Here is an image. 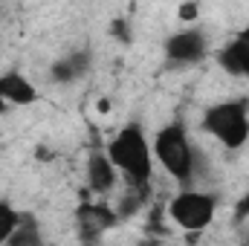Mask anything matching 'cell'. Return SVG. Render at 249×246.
Segmentation results:
<instances>
[{
    "mask_svg": "<svg viewBox=\"0 0 249 246\" xmlns=\"http://www.w3.org/2000/svg\"><path fill=\"white\" fill-rule=\"evenodd\" d=\"M107 159L122 171L133 185H148L154 174V151L145 139V130L139 124H124L107 145Z\"/></svg>",
    "mask_w": 249,
    "mask_h": 246,
    "instance_id": "obj_1",
    "label": "cell"
},
{
    "mask_svg": "<svg viewBox=\"0 0 249 246\" xmlns=\"http://www.w3.org/2000/svg\"><path fill=\"white\" fill-rule=\"evenodd\" d=\"M151 151H154L157 162H160L177 183L188 185L194 180V157H197V151L191 148L186 124L180 122V119H177V122H168L165 127L157 130Z\"/></svg>",
    "mask_w": 249,
    "mask_h": 246,
    "instance_id": "obj_2",
    "label": "cell"
},
{
    "mask_svg": "<svg viewBox=\"0 0 249 246\" xmlns=\"http://www.w3.org/2000/svg\"><path fill=\"white\" fill-rule=\"evenodd\" d=\"M203 130L223 148L241 151L249 139V99H232L209 107L203 113Z\"/></svg>",
    "mask_w": 249,
    "mask_h": 246,
    "instance_id": "obj_3",
    "label": "cell"
},
{
    "mask_svg": "<svg viewBox=\"0 0 249 246\" xmlns=\"http://www.w3.org/2000/svg\"><path fill=\"white\" fill-rule=\"evenodd\" d=\"M214 209H217V200L212 197V194H203V191H180L171 203H168V217L177 223V226H183L186 232H203L212 220H214Z\"/></svg>",
    "mask_w": 249,
    "mask_h": 246,
    "instance_id": "obj_4",
    "label": "cell"
},
{
    "mask_svg": "<svg viewBox=\"0 0 249 246\" xmlns=\"http://www.w3.org/2000/svg\"><path fill=\"white\" fill-rule=\"evenodd\" d=\"M162 53L168 64L174 67H188V64H200L209 53V41H206V32L197 29V26H188V29H180L174 32L171 38H165L162 44Z\"/></svg>",
    "mask_w": 249,
    "mask_h": 246,
    "instance_id": "obj_5",
    "label": "cell"
},
{
    "mask_svg": "<svg viewBox=\"0 0 249 246\" xmlns=\"http://www.w3.org/2000/svg\"><path fill=\"white\" fill-rule=\"evenodd\" d=\"M119 223V214L105 203H81L75 209V232L81 244H99L105 232Z\"/></svg>",
    "mask_w": 249,
    "mask_h": 246,
    "instance_id": "obj_6",
    "label": "cell"
},
{
    "mask_svg": "<svg viewBox=\"0 0 249 246\" xmlns=\"http://www.w3.org/2000/svg\"><path fill=\"white\" fill-rule=\"evenodd\" d=\"M217 64L229 75L249 78V26H244L229 44H223L217 50Z\"/></svg>",
    "mask_w": 249,
    "mask_h": 246,
    "instance_id": "obj_7",
    "label": "cell"
},
{
    "mask_svg": "<svg viewBox=\"0 0 249 246\" xmlns=\"http://www.w3.org/2000/svg\"><path fill=\"white\" fill-rule=\"evenodd\" d=\"M0 102L3 105H18V107L35 105L38 102V90H35V84L23 72L9 70V72L0 75Z\"/></svg>",
    "mask_w": 249,
    "mask_h": 246,
    "instance_id": "obj_8",
    "label": "cell"
},
{
    "mask_svg": "<svg viewBox=\"0 0 249 246\" xmlns=\"http://www.w3.org/2000/svg\"><path fill=\"white\" fill-rule=\"evenodd\" d=\"M93 67V53L90 50H72L70 55H64L50 67V78L55 84H72L78 78H84Z\"/></svg>",
    "mask_w": 249,
    "mask_h": 246,
    "instance_id": "obj_9",
    "label": "cell"
},
{
    "mask_svg": "<svg viewBox=\"0 0 249 246\" xmlns=\"http://www.w3.org/2000/svg\"><path fill=\"white\" fill-rule=\"evenodd\" d=\"M116 165L107 159V151H90V157H87V185H90V191H96V194H107L113 185H116Z\"/></svg>",
    "mask_w": 249,
    "mask_h": 246,
    "instance_id": "obj_10",
    "label": "cell"
},
{
    "mask_svg": "<svg viewBox=\"0 0 249 246\" xmlns=\"http://www.w3.org/2000/svg\"><path fill=\"white\" fill-rule=\"evenodd\" d=\"M6 246H47V241H44L38 220L32 214H20V223H18L15 235L6 241Z\"/></svg>",
    "mask_w": 249,
    "mask_h": 246,
    "instance_id": "obj_11",
    "label": "cell"
},
{
    "mask_svg": "<svg viewBox=\"0 0 249 246\" xmlns=\"http://www.w3.org/2000/svg\"><path fill=\"white\" fill-rule=\"evenodd\" d=\"M18 223H20V211H18L12 203L0 200V246H6V241L15 235Z\"/></svg>",
    "mask_w": 249,
    "mask_h": 246,
    "instance_id": "obj_12",
    "label": "cell"
},
{
    "mask_svg": "<svg viewBox=\"0 0 249 246\" xmlns=\"http://www.w3.org/2000/svg\"><path fill=\"white\" fill-rule=\"evenodd\" d=\"M249 217V191L235 203V220H247Z\"/></svg>",
    "mask_w": 249,
    "mask_h": 246,
    "instance_id": "obj_13",
    "label": "cell"
},
{
    "mask_svg": "<svg viewBox=\"0 0 249 246\" xmlns=\"http://www.w3.org/2000/svg\"><path fill=\"white\" fill-rule=\"evenodd\" d=\"M197 15H200V6L197 3H186V6H180V18L191 23V20H197Z\"/></svg>",
    "mask_w": 249,
    "mask_h": 246,
    "instance_id": "obj_14",
    "label": "cell"
},
{
    "mask_svg": "<svg viewBox=\"0 0 249 246\" xmlns=\"http://www.w3.org/2000/svg\"><path fill=\"white\" fill-rule=\"evenodd\" d=\"M81 246H99V244H81Z\"/></svg>",
    "mask_w": 249,
    "mask_h": 246,
    "instance_id": "obj_15",
    "label": "cell"
},
{
    "mask_svg": "<svg viewBox=\"0 0 249 246\" xmlns=\"http://www.w3.org/2000/svg\"><path fill=\"white\" fill-rule=\"evenodd\" d=\"M244 246H249V244H244Z\"/></svg>",
    "mask_w": 249,
    "mask_h": 246,
    "instance_id": "obj_16",
    "label": "cell"
}]
</instances>
